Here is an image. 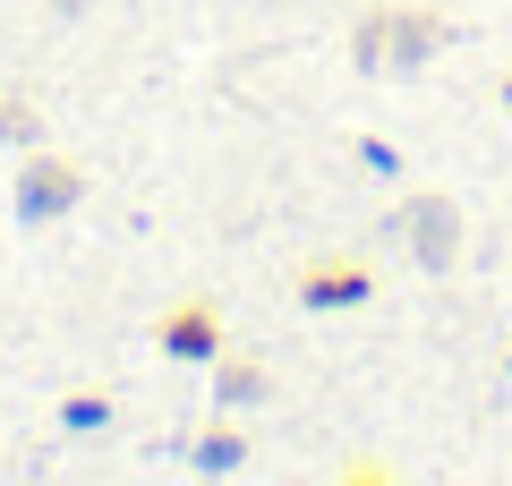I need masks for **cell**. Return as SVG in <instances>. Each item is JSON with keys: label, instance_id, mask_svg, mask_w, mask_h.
<instances>
[{"label": "cell", "instance_id": "6da1fadb", "mask_svg": "<svg viewBox=\"0 0 512 486\" xmlns=\"http://www.w3.org/2000/svg\"><path fill=\"white\" fill-rule=\"evenodd\" d=\"M444 43H453V26H444L436 9H367V18L350 26V69L402 77V69H427Z\"/></svg>", "mask_w": 512, "mask_h": 486}, {"label": "cell", "instance_id": "7a4b0ae2", "mask_svg": "<svg viewBox=\"0 0 512 486\" xmlns=\"http://www.w3.org/2000/svg\"><path fill=\"white\" fill-rule=\"evenodd\" d=\"M9 205H18V222H60V214H77V205H86V162H69V154H26Z\"/></svg>", "mask_w": 512, "mask_h": 486}, {"label": "cell", "instance_id": "3957f363", "mask_svg": "<svg viewBox=\"0 0 512 486\" xmlns=\"http://www.w3.org/2000/svg\"><path fill=\"white\" fill-rule=\"evenodd\" d=\"M384 231L402 239V256H410V265H427V273H444V265L461 256V214H453V197H402Z\"/></svg>", "mask_w": 512, "mask_h": 486}, {"label": "cell", "instance_id": "277c9868", "mask_svg": "<svg viewBox=\"0 0 512 486\" xmlns=\"http://www.w3.org/2000/svg\"><path fill=\"white\" fill-rule=\"evenodd\" d=\"M367 299H376V273L359 256H308L299 265V307H316V316H342V307H367Z\"/></svg>", "mask_w": 512, "mask_h": 486}, {"label": "cell", "instance_id": "5b68a950", "mask_svg": "<svg viewBox=\"0 0 512 486\" xmlns=\"http://www.w3.org/2000/svg\"><path fill=\"white\" fill-rule=\"evenodd\" d=\"M163 359H197V367L222 359V307L214 299H180L163 316Z\"/></svg>", "mask_w": 512, "mask_h": 486}, {"label": "cell", "instance_id": "8992f818", "mask_svg": "<svg viewBox=\"0 0 512 486\" xmlns=\"http://www.w3.org/2000/svg\"><path fill=\"white\" fill-rule=\"evenodd\" d=\"M214 393L222 401H265L274 384H265V367H256V359H214Z\"/></svg>", "mask_w": 512, "mask_h": 486}, {"label": "cell", "instance_id": "52a82bcc", "mask_svg": "<svg viewBox=\"0 0 512 486\" xmlns=\"http://www.w3.org/2000/svg\"><path fill=\"white\" fill-rule=\"evenodd\" d=\"M197 461L205 469H239V461H248V444H239L231 427H214V435H197Z\"/></svg>", "mask_w": 512, "mask_h": 486}, {"label": "cell", "instance_id": "ba28073f", "mask_svg": "<svg viewBox=\"0 0 512 486\" xmlns=\"http://www.w3.org/2000/svg\"><path fill=\"white\" fill-rule=\"evenodd\" d=\"M26 137H35V103L0 94V145H26Z\"/></svg>", "mask_w": 512, "mask_h": 486}, {"label": "cell", "instance_id": "9c48e42d", "mask_svg": "<svg viewBox=\"0 0 512 486\" xmlns=\"http://www.w3.org/2000/svg\"><path fill=\"white\" fill-rule=\"evenodd\" d=\"M60 418H69V427H103L111 401H103V393H77V401H60Z\"/></svg>", "mask_w": 512, "mask_h": 486}]
</instances>
